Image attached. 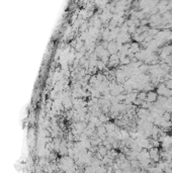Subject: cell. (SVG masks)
<instances>
[{"label": "cell", "mask_w": 172, "mask_h": 173, "mask_svg": "<svg viewBox=\"0 0 172 173\" xmlns=\"http://www.w3.org/2000/svg\"><path fill=\"white\" fill-rule=\"evenodd\" d=\"M157 98H158V93H157V92H155L154 90H151V91H148V92H147V97H146V99H145V100H148V101L154 103V102H156Z\"/></svg>", "instance_id": "6da1fadb"}, {"label": "cell", "mask_w": 172, "mask_h": 173, "mask_svg": "<svg viewBox=\"0 0 172 173\" xmlns=\"http://www.w3.org/2000/svg\"><path fill=\"white\" fill-rule=\"evenodd\" d=\"M104 127H105V129H106V133L107 132H112V131H114L116 130V125H114L113 122H106V125H104Z\"/></svg>", "instance_id": "7a4b0ae2"}, {"label": "cell", "mask_w": 172, "mask_h": 173, "mask_svg": "<svg viewBox=\"0 0 172 173\" xmlns=\"http://www.w3.org/2000/svg\"><path fill=\"white\" fill-rule=\"evenodd\" d=\"M98 153H99L101 156H103V157H104V156H106V154L108 153V150L106 149V147L103 145V146H100V147H99V149H98Z\"/></svg>", "instance_id": "3957f363"}, {"label": "cell", "mask_w": 172, "mask_h": 173, "mask_svg": "<svg viewBox=\"0 0 172 173\" xmlns=\"http://www.w3.org/2000/svg\"><path fill=\"white\" fill-rule=\"evenodd\" d=\"M171 117H172V112L167 111V110L164 111V112H163V114H162V118H163V120H170Z\"/></svg>", "instance_id": "277c9868"}, {"label": "cell", "mask_w": 172, "mask_h": 173, "mask_svg": "<svg viewBox=\"0 0 172 173\" xmlns=\"http://www.w3.org/2000/svg\"><path fill=\"white\" fill-rule=\"evenodd\" d=\"M96 68H98L99 70H103V69H105V68H106V67H105V63L102 62L101 60L96 61Z\"/></svg>", "instance_id": "5b68a950"}, {"label": "cell", "mask_w": 172, "mask_h": 173, "mask_svg": "<svg viewBox=\"0 0 172 173\" xmlns=\"http://www.w3.org/2000/svg\"><path fill=\"white\" fill-rule=\"evenodd\" d=\"M147 97V92L144 91V90H142L141 92H138V95H137V98H139V99L141 100H145Z\"/></svg>", "instance_id": "8992f818"}, {"label": "cell", "mask_w": 172, "mask_h": 173, "mask_svg": "<svg viewBox=\"0 0 172 173\" xmlns=\"http://www.w3.org/2000/svg\"><path fill=\"white\" fill-rule=\"evenodd\" d=\"M142 101H143V100L139 99V98H136V99L133 101V104H134V105H136V106H140V105L142 104Z\"/></svg>", "instance_id": "52a82bcc"}]
</instances>
